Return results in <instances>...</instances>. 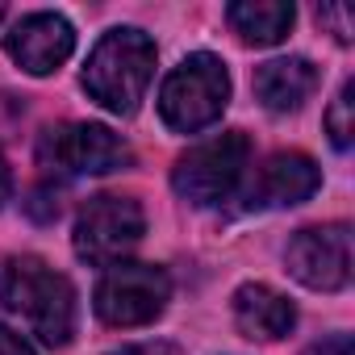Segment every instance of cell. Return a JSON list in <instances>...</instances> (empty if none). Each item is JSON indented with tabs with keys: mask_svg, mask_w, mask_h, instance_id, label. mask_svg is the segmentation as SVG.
Masks as SVG:
<instances>
[{
	"mask_svg": "<svg viewBox=\"0 0 355 355\" xmlns=\"http://www.w3.org/2000/svg\"><path fill=\"white\" fill-rule=\"evenodd\" d=\"M0 309H9L51 347H63L76 330V288L38 255H13L0 263Z\"/></svg>",
	"mask_w": 355,
	"mask_h": 355,
	"instance_id": "6da1fadb",
	"label": "cell"
},
{
	"mask_svg": "<svg viewBox=\"0 0 355 355\" xmlns=\"http://www.w3.org/2000/svg\"><path fill=\"white\" fill-rule=\"evenodd\" d=\"M155 76V42L142 30H109L84 67L88 96L109 113H134Z\"/></svg>",
	"mask_w": 355,
	"mask_h": 355,
	"instance_id": "7a4b0ae2",
	"label": "cell"
},
{
	"mask_svg": "<svg viewBox=\"0 0 355 355\" xmlns=\"http://www.w3.org/2000/svg\"><path fill=\"white\" fill-rule=\"evenodd\" d=\"M230 105V71L218 55H189L159 88V113L175 134L214 125Z\"/></svg>",
	"mask_w": 355,
	"mask_h": 355,
	"instance_id": "3957f363",
	"label": "cell"
},
{
	"mask_svg": "<svg viewBox=\"0 0 355 355\" xmlns=\"http://www.w3.org/2000/svg\"><path fill=\"white\" fill-rule=\"evenodd\" d=\"M247 134L230 130V134H218L201 146H193L189 155H180L171 171V184L189 205H222L239 180H243V167H247Z\"/></svg>",
	"mask_w": 355,
	"mask_h": 355,
	"instance_id": "277c9868",
	"label": "cell"
},
{
	"mask_svg": "<svg viewBox=\"0 0 355 355\" xmlns=\"http://www.w3.org/2000/svg\"><path fill=\"white\" fill-rule=\"evenodd\" d=\"M38 163L55 175H105L130 163V146L96 121L55 125L38 142Z\"/></svg>",
	"mask_w": 355,
	"mask_h": 355,
	"instance_id": "5b68a950",
	"label": "cell"
},
{
	"mask_svg": "<svg viewBox=\"0 0 355 355\" xmlns=\"http://www.w3.org/2000/svg\"><path fill=\"white\" fill-rule=\"evenodd\" d=\"M171 301V276L155 263H113L96 284V313L109 326H146Z\"/></svg>",
	"mask_w": 355,
	"mask_h": 355,
	"instance_id": "8992f818",
	"label": "cell"
},
{
	"mask_svg": "<svg viewBox=\"0 0 355 355\" xmlns=\"http://www.w3.org/2000/svg\"><path fill=\"white\" fill-rule=\"evenodd\" d=\"M146 230V214L134 197H92L76 222V255L96 263V268H113L121 263L125 251L138 247Z\"/></svg>",
	"mask_w": 355,
	"mask_h": 355,
	"instance_id": "52a82bcc",
	"label": "cell"
},
{
	"mask_svg": "<svg viewBox=\"0 0 355 355\" xmlns=\"http://www.w3.org/2000/svg\"><path fill=\"white\" fill-rule=\"evenodd\" d=\"M288 272L318 293H338L351 280V226H309L288 243Z\"/></svg>",
	"mask_w": 355,
	"mask_h": 355,
	"instance_id": "ba28073f",
	"label": "cell"
},
{
	"mask_svg": "<svg viewBox=\"0 0 355 355\" xmlns=\"http://www.w3.org/2000/svg\"><path fill=\"white\" fill-rule=\"evenodd\" d=\"M5 46L13 55V63L30 76H51L59 71L71 51H76V30L67 17L59 13H30L21 17L9 34H5Z\"/></svg>",
	"mask_w": 355,
	"mask_h": 355,
	"instance_id": "9c48e42d",
	"label": "cell"
},
{
	"mask_svg": "<svg viewBox=\"0 0 355 355\" xmlns=\"http://www.w3.org/2000/svg\"><path fill=\"white\" fill-rule=\"evenodd\" d=\"M318 184H322L318 163L301 150H284V155H272L268 167L259 171L251 201L255 205H301L318 193Z\"/></svg>",
	"mask_w": 355,
	"mask_h": 355,
	"instance_id": "30bf717a",
	"label": "cell"
},
{
	"mask_svg": "<svg viewBox=\"0 0 355 355\" xmlns=\"http://www.w3.org/2000/svg\"><path fill=\"white\" fill-rule=\"evenodd\" d=\"M234 322L247 338H259V343H272V338H284L297 322V309L284 293L268 288V284H243L234 293Z\"/></svg>",
	"mask_w": 355,
	"mask_h": 355,
	"instance_id": "8fae6325",
	"label": "cell"
},
{
	"mask_svg": "<svg viewBox=\"0 0 355 355\" xmlns=\"http://www.w3.org/2000/svg\"><path fill=\"white\" fill-rule=\"evenodd\" d=\"M318 88V67L309 59H272L255 71V96L272 113H293L301 109Z\"/></svg>",
	"mask_w": 355,
	"mask_h": 355,
	"instance_id": "7c38bea8",
	"label": "cell"
},
{
	"mask_svg": "<svg viewBox=\"0 0 355 355\" xmlns=\"http://www.w3.org/2000/svg\"><path fill=\"white\" fill-rule=\"evenodd\" d=\"M293 5L284 0H239L226 9V21L234 26V34L251 46H276L288 30H293Z\"/></svg>",
	"mask_w": 355,
	"mask_h": 355,
	"instance_id": "4fadbf2b",
	"label": "cell"
},
{
	"mask_svg": "<svg viewBox=\"0 0 355 355\" xmlns=\"http://www.w3.org/2000/svg\"><path fill=\"white\" fill-rule=\"evenodd\" d=\"M351 109H355V84L347 80V84L338 88L330 113H326V134H330V142H334L338 150H347V146H351V134H355V125H351Z\"/></svg>",
	"mask_w": 355,
	"mask_h": 355,
	"instance_id": "5bb4252c",
	"label": "cell"
},
{
	"mask_svg": "<svg viewBox=\"0 0 355 355\" xmlns=\"http://www.w3.org/2000/svg\"><path fill=\"white\" fill-rule=\"evenodd\" d=\"M318 21H334V38L338 42H351V21H347V9L343 5H326L318 13Z\"/></svg>",
	"mask_w": 355,
	"mask_h": 355,
	"instance_id": "9a60e30c",
	"label": "cell"
},
{
	"mask_svg": "<svg viewBox=\"0 0 355 355\" xmlns=\"http://www.w3.org/2000/svg\"><path fill=\"white\" fill-rule=\"evenodd\" d=\"M305 355H355V351H351V334H330V338L313 343Z\"/></svg>",
	"mask_w": 355,
	"mask_h": 355,
	"instance_id": "2e32d148",
	"label": "cell"
},
{
	"mask_svg": "<svg viewBox=\"0 0 355 355\" xmlns=\"http://www.w3.org/2000/svg\"><path fill=\"white\" fill-rule=\"evenodd\" d=\"M0 355H34V347L17 334V330H9V326H0Z\"/></svg>",
	"mask_w": 355,
	"mask_h": 355,
	"instance_id": "e0dca14e",
	"label": "cell"
},
{
	"mask_svg": "<svg viewBox=\"0 0 355 355\" xmlns=\"http://www.w3.org/2000/svg\"><path fill=\"white\" fill-rule=\"evenodd\" d=\"M109 355H175V347L171 343H134V347H121Z\"/></svg>",
	"mask_w": 355,
	"mask_h": 355,
	"instance_id": "ac0fdd59",
	"label": "cell"
},
{
	"mask_svg": "<svg viewBox=\"0 0 355 355\" xmlns=\"http://www.w3.org/2000/svg\"><path fill=\"white\" fill-rule=\"evenodd\" d=\"M9 193H13V175H9V167H5V159H0V205L9 201Z\"/></svg>",
	"mask_w": 355,
	"mask_h": 355,
	"instance_id": "d6986e66",
	"label": "cell"
},
{
	"mask_svg": "<svg viewBox=\"0 0 355 355\" xmlns=\"http://www.w3.org/2000/svg\"><path fill=\"white\" fill-rule=\"evenodd\" d=\"M0 17H5V9H0Z\"/></svg>",
	"mask_w": 355,
	"mask_h": 355,
	"instance_id": "ffe728a7",
	"label": "cell"
}]
</instances>
